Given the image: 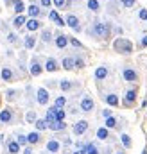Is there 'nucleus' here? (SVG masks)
I'll list each match as a JSON object with an SVG mask.
<instances>
[{
	"label": "nucleus",
	"mask_w": 147,
	"mask_h": 154,
	"mask_svg": "<svg viewBox=\"0 0 147 154\" xmlns=\"http://www.w3.org/2000/svg\"><path fill=\"white\" fill-rule=\"evenodd\" d=\"M93 32H95L97 36H106V34L110 32V27H108L106 23H97L95 29H93Z\"/></svg>",
	"instance_id": "nucleus-1"
},
{
	"label": "nucleus",
	"mask_w": 147,
	"mask_h": 154,
	"mask_svg": "<svg viewBox=\"0 0 147 154\" xmlns=\"http://www.w3.org/2000/svg\"><path fill=\"white\" fill-rule=\"evenodd\" d=\"M86 129H88V122L86 120H81V122H77V124L74 126V133H76V135H83Z\"/></svg>",
	"instance_id": "nucleus-2"
},
{
	"label": "nucleus",
	"mask_w": 147,
	"mask_h": 154,
	"mask_svg": "<svg viewBox=\"0 0 147 154\" xmlns=\"http://www.w3.org/2000/svg\"><path fill=\"white\" fill-rule=\"evenodd\" d=\"M47 100H49L47 91H45L43 88H40V90H38V102H40V104H47Z\"/></svg>",
	"instance_id": "nucleus-3"
},
{
	"label": "nucleus",
	"mask_w": 147,
	"mask_h": 154,
	"mask_svg": "<svg viewBox=\"0 0 147 154\" xmlns=\"http://www.w3.org/2000/svg\"><path fill=\"white\" fill-rule=\"evenodd\" d=\"M115 47H117V48H124L126 52H131V43L129 41H124V39H119V41L115 43Z\"/></svg>",
	"instance_id": "nucleus-4"
},
{
	"label": "nucleus",
	"mask_w": 147,
	"mask_h": 154,
	"mask_svg": "<svg viewBox=\"0 0 147 154\" xmlns=\"http://www.w3.org/2000/svg\"><path fill=\"white\" fill-rule=\"evenodd\" d=\"M56 109H58V108H52V109L47 111V124H54V122L58 120V118H56Z\"/></svg>",
	"instance_id": "nucleus-5"
},
{
	"label": "nucleus",
	"mask_w": 147,
	"mask_h": 154,
	"mask_svg": "<svg viewBox=\"0 0 147 154\" xmlns=\"http://www.w3.org/2000/svg\"><path fill=\"white\" fill-rule=\"evenodd\" d=\"M92 108H93V100L92 99H85V100L81 102V109L83 111H90Z\"/></svg>",
	"instance_id": "nucleus-6"
},
{
	"label": "nucleus",
	"mask_w": 147,
	"mask_h": 154,
	"mask_svg": "<svg viewBox=\"0 0 147 154\" xmlns=\"http://www.w3.org/2000/svg\"><path fill=\"white\" fill-rule=\"evenodd\" d=\"M67 23H68V25H70L72 29H76V30L79 29V25H77L79 22H77V18H76V16H74V15H70V16L67 18Z\"/></svg>",
	"instance_id": "nucleus-7"
},
{
	"label": "nucleus",
	"mask_w": 147,
	"mask_h": 154,
	"mask_svg": "<svg viewBox=\"0 0 147 154\" xmlns=\"http://www.w3.org/2000/svg\"><path fill=\"white\" fill-rule=\"evenodd\" d=\"M49 18L52 20V22H56L58 25H65V22H63V20H61V18L58 16V13H56V11H50V15H49Z\"/></svg>",
	"instance_id": "nucleus-8"
},
{
	"label": "nucleus",
	"mask_w": 147,
	"mask_h": 154,
	"mask_svg": "<svg viewBox=\"0 0 147 154\" xmlns=\"http://www.w3.org/2000/svg\"><path fill=\"white\" fill-rule=\"evenodd\" d=\"M124 79H128V81H136V79H138V75H136L133 70H124Z\"/></svg>",
	"instance_id": "nucleus-9"
},
{
	"label": "nucleus",
	"mask_w": 147,
	"mask_h": 154,
	"mask_svg": "<svg viewBox=\"0 0 147 154\" xmlns=\"http://www.w3.org/2000/svg\"><path fill=\"white\" fill-rule=\"evenodd\" d=\"M38 27H40V22H38V20H34V18L27 22V29H29V30H36Z\"/></svg>",
	"instance_id": "nucleus-10"
},
{
	"label": "nucleus",
	"mask_w": 147,
	"mask_h": 154,
	"mask_svg": "<svg viewBox=\"0 0 147 154\" xmlns=\"http://www.w3.org/2000/svg\"><path fill=\"white\" fill-rule=\"evenodd\" d=\"M49 127L54 129V131H61V129H65V124H63V122H59V120H56L54 124H49Z\"/></svg>",
	"instance_id": "nucleus-11"
},
{
	"label": "nucleus",
	"mask_w": 147,
	"mask_h": 154,
	"mask_svg": "<svg viewBox=\"0 0 147 154\" xmlns=\"http://www.w3.org/2000/svg\"><path fill=\"white\" fill-rule=\"evenodd\" d=\"M0 120H2V122H9V120H11V111L4 109L2 113H0Z\"/></svg>",
	"instance_id": "nucleus-12"
},
{
	"label": "nucleus",
	"mask_w": 147,
	"mask_h": 154,
	"mask_svg": "<svg viewBox=\"0 0 147 154\" xmlns=\"http://www.w3.org/2000/svg\"><path fill=\"white\" fill-rule=\"evenodd\" d=\"M106 74H108V70L104 68V66H101V68H97V72H95V77H97V79H104V77H106Z\"/></svg>",
	"instance_id": "nucleus-13"
},
{
	"label": "nucleus",
	"mask_w": 147,
	"mask_h": 154,
	"mask_svg": "<svg viewBox=\"0 0 147 154\" xmlns=\"http://www.w3.org/2000/svg\"><path fill=\"white\" fill-rule=\"evenodd\" d=\"M74 65H76V61H74V59H70V57H67V59H63V66H65L67 70L74 68Z\"/></svg>",
	"instance_id": "nucleus-14"
},
{
	"label": "nucleus",
	"mask_w": 147,
	"mask_h": 154,
	"mask_svg": "<svg viewBox=\"0 0 147 154\" xmlns=\"http://www.w3.org/2000/svg\"><path fill=\"white\" fill-rule=\"evenodd\" d=\"M67 41H68V39H67V36H59V38L56 39V45H58L59 48H63V47L67 45Z\"/></svg>",
	"instance_id": "nucleus-15"
},
{
	"label": "nucleus",
	"mask_w": 147,
	"mask_h": 154,
	"mask_svg": "<svg viewBox=\"0 0 147 154\" xmlns=\"http://www.w3.org/2000/svg\"><path fill=\"white\" fill-rule=\"evenodd\" d=\"M47 149H49L50 152H56V151L59 149V143H58V142H49V143H47Z\"/></svg>",
	"instance_id": "nucleus-16"
},
{
	"label": "nucleus",
	"mask_w": 147,
	"mask_h": 154,
	"mask_svg": "<svg viewBox=\"0 0 147 154\" xmlns=\"http://www.w3.org/2000/svg\"><path fill=\"white\" fill-rule=\"evenodd\" d=\"M20 151V143L18 142H11V143H9V152H18Z\"/></svg>",
	"instance_id": "nucleus-17"
},
{
	"label": "nucleus",
	"mask_w": 147,
	"mask_h": 154,
	"mask_svg": "<svg viewBox=\"0 0 147 154\" xmlns=\"http://www.w3.org/2000/svg\"><path fill=\"white\" fill-rule=\"evenodd\" d=\"M38 140H40L38 133H31V135L27 136V142H31V143H38Z\"/></svg>",
	"instance_id": "nucleus-18"
},
{
	"label": "nucleus",
	"mask_w": 147,
	"mask_h": 154,
	"mask_svg": "<svg viewBox=\"0 0 147 154\" xmlns=\"http://www.w3.org/2000/svg\"><path fill=\"white\" fill-rule=\"evenodd\" d=\"M56 68H58L56 61H54V59H49V61H47V70H49V72H54Z\"/></svg>",
	"instance_id": "nucleus-19"
},
{
	"label": "nucleus",
	"mask_w": 147,
	"mask_h": 154,
	"mask_svg": "<svg viewBox=\"0 0 147 154\" xmlns=\"http://www.w3.org/2000/svg\"><path fill=\"white\" fill-rule=\"evenodd\" d=\"M31 74H33V75H40V74H41V66L34 63L33 66H31Z\"/></svg>",
	"instance_id": "nucleus-20"
},
{
	"label": "nucleus",
	"mask_w": 147,
	"mask_h": 154,
	"mask_svg": "<svg viewBox=\"0 0 147 154\" xmlns=\"http://www.w3.org/2000/svg\"><path fill=\"white\" fill-rule=\"evenodd\" d=\"M24 23H25V16L20 15V16H16V18H15V25H16V27H22Z\"/></svg>",
	"instance_id": "nucleus-21"
},
{
	"label": "nucleus",
	"mask_w": 147,
	"mask_h": 154,
	"mask_svg": "<svg viewBox=\"0 0 147 154\" xmlns=\"http://www.w3.org/2000/svg\"><path fill=\"white\" fill-rule=\"evenodd\" d=\"M97 136H99L101 140H106V138H108V129H104V127L99 129V131H97Z\"/></svg>",
	"instance_id": "nucleus-22"
},
{
	"label": "nucleus",
	"mask_w": 147,
	"mask_h": 154,
	"mask_svg": "<svg viewBox=\"0 0 147 154\" xmlns=\"http://www.w3.org/2000/svg\"><path fill=\"white\" fill-rule=\"evenodd\" d=\"M0 75H2V79H6V81H9V79H11V70H9V68H4L2 70V74H0Z\"/></svg>",
	"instance_id": "nucleus-23"
},
{
	"label": "nucleus",
	"mask_w": 147,
	"mask_h": 154,
	"mask_svg": "<svg viewBox=\"0 0 147 154\" xmlns=\"http://www.w3.org/2000/svg\"><path fill=\"white\" fill-rule=\"evenodd\" d=\"M88 7L92 9V11H97V9H99V2H97V0H88Z\"/></svg>",
	"instance_id": "nucleus-24"
},
{
	"label": "nucleus",
	"mask_w": 147,
	"mask_h": 154,
	"mask_svg": "<svg viewBox=\"0 0 147 154\" xmlns=\"http://www.w3.org/2000/svg\"><path fill=\"white\" fill-rule=\"evenodd\" d=\"M29 15L33 16V18H34V16H38V15H40V9H38L36 6H31V7H29Z\"/></svg>",
	"instance_id": "nucleus-25"
},
{
	"label": "nucleus",
	"mask_w": 147,
	"mask_h": 154,
	"mask_svg": "<svg viewBox=\"0 0 147 154\" xmlns=\"http://www.w3.org/2000/svg\"><path fill=\"white\" fill-rule=\"evenodd\" d=\"M135 97H136V91H135V90H129V91H128V95H126L128 102H133V100H135Z\"/></svg>",
	"instance_id": "nucleus-26"
},
{
	"label": "nucleus",
	"mask_w": 147,
	"mask_h": 154,
	"mask_svg": "<svg viewBox=\"0 0 147 154\" xmlns=\"http://www.w3.org/2000/svg\"><path fill=\"white\" fill-rule=\"evenodd\" d=\"M108 104H111V106H117V104H119V99L115 97V95H108Z\"/></svg>",
	"instance_id": "nucleus-27"
},
{
	"label": "nucleus",
	"mask_w": 147,
	"mask_h": 154,
	"mask_svg": "<svg viewBox=\"0 0 147 154\" xmlns=\"http://www.w3.org/2000/svg\"><path fill=\"white\" fill-rule=\"evenodd\" d=\"M47 126H49V124H47V120H36V127H38L40 131H41V129H45Z\"/></svg>",
	"instance_id": "nucleus-28"
},
{
	"label": "nucleus",
	"mask_w": 147,
	"mask_h": 154,
	"mask_svg": "<svg viewBox=\"0 0 147 154\" xmlns=\"http://www.w3.org/2000/svg\"><path fill=\"white\" fill-rule=\"evenodd\" d=\"M56 118L59 122H63V120H65V111H63V109H56Z\"/></svg>",
	"instance_id": "nucleus-29"
},
{
	"label": "nucleus",
	"mask_w": 147,
	"mask_h": 154,
	"mask_svg": "<svg viewBox=\"0 0 147 154\" xmlns=\"http://www.w3.org/2000/svg\"><path fill=\"white\" fill-rule=\"evenodd\" d=\"M25 47H27V48H33V47H34V38H33V36H29V38L25 39Z\"/></svg>",
	"instance_id": "nucleus-30"
},
{
	"label": "nucleus",
	"mask_w": 147,
	"mask_h": 154,
	"mask_svg": "<svg viewBox=\"0 0 147 154\" xmlns=\"http://www.w3.org/2000/svg\"><path fill=\"white\" fill-rule=\"evenodd\" d=\"M86 152H88V154H99V152H97V147H95V145H92V143L86 147Z\"/></svg>",
	"instance_id": "nucleus-31"
},
{
	"label": "nucleus",
	"mask_w": 147,
	"mask_h": 154,
	"mask_svg": "<svg viewBox=\"0 0 147 154\" xmlns=\"http://www.w3.org/2000/svg\"><path fill=\"white\" fill-rule=\"evenodd\" d=\"M122 143H124L126 147H131V140H129L128 135H122Z\"/></svg>",
	"instance_id": "nucleus-32"
},
{
	"label": "nucleus",
	"mask_w": 147,
	"mask_h": 154,
	"mask_svg": "<svg viewBox=\"0 0 147 154\" xmlns=\"http://www.w3.org/2000/svg\"><path fill=\"white\" fill-rule=\"evenodd\" d=\"M115 126H117V122H115L113 117H110V118L106 120V127H115Z\"/></svg>",
	"instance_id": "nucleus-33"
},
{
	"label": "nucleus",
	"mask_w": 147,
	"mask_h": 154,
	"mask_svg": "<svg viewBox=\"0 0 147 154\" xmlns=\"http://www.w3.org/2000/svg\"><path fill=\"white\" fill-rule=\"evenodd\" d=\"M24 9H25V7H24V4L20 2V4H16V7H15V11H16V13L20 15V13H24Z\"/></svg>",
	"instance_id": "nucleus-34"
},
{
	"label": "nucleus",
	"mask_w": 147,
	"mask_h": 154,
	"mask_svg": "<svg viewBox=\"0 0 147 154\" xmlns=\"http://www.w3.org/2000/svg\"><path fill=\"white\" fill-rule=\"evenodd\" d=\"M56 106H58V108H61V106H65V97H59V99L56 100Z\"/></svg>",
	"instance_id": "nucleus-35"
},
{
	"label": "nucleus",
	"mask_w": 147,
	"mask_h": 154,
	"mask_svg": "<svg viewBox=\"0 0 147 154\" xmlns=\"http://www.w3.org/2000/svg\"><path fill=\"white\" fill-rule=\"evenodd\" d=\"M122 2H124L126 7H133L135 6V0H122Z\"/></svg>",
	"instance_id": "nucleus-36"
},
{
	"label": "nucleus",
	"mask_w": 147,
	"mask_h": 154,
	"mask_svg": "<svg viewBox=\"0 0 147 154\" xmlns=\"http://www.w3.org/2000/svg\"><path fill=\"white\" fill-rule=\"evenodd\" d=\"M70 88V83H68V81H63V83H61V90H68Z\"/></svg>",
	"instance_id": "nucleus-37"
},
{
	"label": "nucleus",
	"mask_w": 147,
	"mask_h": 154,
	"mask_svg": "<svg viewBox=\"0 0 147 154\" xmlns=\"http://www.w3.org/2000/svg\"><path fill=\"white\" fill-rule=\"evenodd\" d=\"M140 18L142 20H147V9H142V11H140Z\"/></svg>",
	"instance_id": "nucleus-38"
},
{
	"label": "nucleus",
	"mask_w": 147,
	"mask_h": 154,
	"mask_svg": "<svg viewBox=\"0 0 147 154\" xmlns=\"http://www.w3.org/2000/svg\"><path fill=\"white\" fill-rule=\"evenodd\" d=\"M25 142H27L25 136H20V138H18V143H20V145H25Z\"/></svg>",
	"instance_id": "nucleus-39"
},
{
	"label": "nucleus",
	"mask_w": 147,
	"mask_h": 154,
	"mask_svg": "<svg viewBox=\"0 0 147 154\" xmlns=\"http://www.w3.org/2000/svg\"><path fill=\"white\" fill-rule=\"evenodd\" d=\"M43 39H45V41H49V39H50V32H49V30H45V32H43Z\"/></svg>",
	"instance_id": "nucleus-40"
},
{
	"label": "nucleus",
	"mask_w": 147,
	"mask_h": 154,
	"mask_svg": "<svg viewBox=\"0 0 147 154\" xmlns=\"http://www.w3.org/2000/svg\"><path fill=\"white\" fill-rule=\"evenodd\" d=\"M70 43H72L74 47H79V45H81V43L77 41V39H76V38H72V39H70Z\"/></svg>",
	"instance_id": "nucleus-41"
},
{
	"label": "nucleus",
	"mask_w": 147,
	"mask_h": 154,
	"mask_svg": "<svg viewBox=\"0 0 147 154\" xmlns=\"http://www.w3.org/2000/svg\"><path fill=\"white\" fill-rule=\"evenodd\" d=\"M54 4H56V6H58V7H61V6H63V4H65V0H54Z\"/></svg>",
	"instance_id": "nucleus-42"
},
{
	"label": "nucleus",
	"mask_w": 147,
	"mask_h": 154,
	"mask_svg": "<svg viewBox=\"0 0 147 154\" xmlns=\"http://www.w3.org/2000/svg\"><path fill=\"white\" fill-rule=\"evenodd\" d=\"M27 120L33 122V120H34V113H29V115H27Z\"/></svg>",
	"instance_id": "nucleus-43"
},
{
	"label": "nucleus",
	"mask_w": 147,
	"mask_h": 154,
	"mask_svg": "<svg viewBox=\"0 0 147 154\" xmlns=\"http://www.w3.org/2000/svg\"><path fill=\"white\" fill-rule=\"evenodd\" d=\"M83 65H85V63H83L81 59H76V66H83Z\"/></svg>",
	"instance_id": "nucleus-44"
},
{
	"label": "nucleus",
	"mask_w": 147,
	"mask_h": 154,
	"mask_svg": "<svg viewBox=\"0 0 147 154\" xmlns=\"http://www.w3.org/2000/svg\"><path fill=\"white\" fill-rule=\"evenodd\" d=\"M41 4H43V6H50V0H41Z\"/></svg>",
	"instance_id": "nucleus-45"
},
{
	"label": "nucleus",
	"mask_w": 147,
	"mask_h": 154,
	"mask_svg": "<svg viewBox=\"0 0 147 154\" xmlns=\"http://www.w3.org/2000/svg\"><path fill=\"white\" fill-rule=\"evenodd\" d=\"M142 45H144V47H147V36H145V38L142 39Z\"/></svg>",
	"instance_id": "nucleus-46"
},
{
	"label": "nucleus",
	"mask_w": 147,
	"mask_h": 154,
	"mask_svg": "<svg viewBox=\"0 0 147 154\" xmlns=\"http://www.w3.org/2000/svg\"><path fill=\"white\" fill-rule=\"evenodd\" d=\"M24 154H33V151H31V149H25V151H24Z\"/></svg>",
	"instance_id": "nucleus-47"
},
{
	"label": "nucleus",
	"mask_w": 147,
	"mask_h": 154,
	"mask_svg": "<svg viewBox=\"0 0 147 154\" xmlns=\"http://www.w3.org/2000/svg\"><path fill=\"white\" fill-rule=\"evenodd\" d=\"M74 154H85V152H83V151H77V152H74Z\"/></svg>",
	"instance_id": "nucleus-48"
},
{
	"label": "nucleus",
	"mask_w": 147,
	"mask_h": 154,
	"mask_svg": "<svg viewBox=\"0 0 147 154\" xmlns=\"http://www.w3.org/2000/svg\"><path fill=\"white\" fill-rule=\"evenodd\" d=\"M20 2H22V0H15V4H20Z\"/></svg>",
	"instance_id": "nucleus-49"
},
{
	"label": "nucleus",
	"mask_w": 147,
	"mask_h": 154,
	"mask_svg": "<svg viewBox=\"0 0 147 154\" xmlns=\"http://www.w3.org/2000/svg\"><path fill=\"white\" fill-rule=\"evenodd\" d=\"M144 154H147V151H145V152H144Z\"/></svg>",
	"instance_id": "nucleus-50"
}]
</instances>
